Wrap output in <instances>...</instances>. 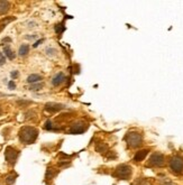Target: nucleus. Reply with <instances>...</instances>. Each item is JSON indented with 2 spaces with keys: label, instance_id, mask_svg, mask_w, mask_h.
Masks as SVG:
<instances>
[{
  "label": "nucleus",
  "instance_id": "22",
  "mask_svg": "<svg viewBox=\"0 0 183 185\" xmlns=\"http://www.w3.org/2000/svg\"><path fill=\"white\" fill-rule=\"evenodd\" d=\"M57 171H53V168H47V171H46V175H45V177L46 179H53L55 176L57 175Z\"/></svg>",
  "mask_w": 183,
  "mask_h": 185
},
{
  "label": "nucleus",
  "instance_id": "1",
  "mask_svg": "<svg viewBox=\"0 0 183 185\" xmlns=\"http://www.w3.org/2000/svg\"><path fill=\"white\" fill-rule=\"evenodd\" d=\"M38 129H36L35 127H32V126H24L19 129L18 133V137H19V141L24 145H31V144H34L38 137Z\"/></svg>",
  "mask_w": 183,
  "mask_h": 185
},
{
  "label": "nucleus",
  "instance_id": "25",
  "mask_svg": "<svg viewBox=\"0 0 183 185\" xmlns=\"http://www.w3.org/2000/svg\"><path fill=\"white\" fill-rule=\"evenodd\" d=\"M11 42H13V39L10 38V37H5V38L1 39V42H0V45L1 46H4L5 44H11Z\"/></svg>",
  "mask_w": 183,
  "mask_h": 185
},
{
  "label": "nucleus",
  "instance_id": "34",
  "mask_svg": "<svg viewBox=\"0 0 183 185\" xmlns=\"http://www.w3.org/2000/svg\"><path fill=\"white\" fill-rule=\"evenodd\" d=\"M7 94H5V93H0V96H6Z\"/></svg>",
  "mask_w": 183,
  "mask_h": 185
},
{
  "label": "nucleus",
  "instance_id": "9",
  "mask_svg": "<svg viewBox=\"0 0 183 185\" xmlns=\"http://www.w3.org/2000/svg\"><path fill=\"white\" fill-rule=\"evenodd\" d=\"M65 80H66L65 74H64L63 72H58V73H56V74L53 77V79H52V85L57 88V86H60L61 84H63V83L65 82Z\"/></svg>",
  "mask_w": 183,
  "mask_h": 185
},
{
  "label": "nucleus",
  "instance_id": "8",
  "mask_svg": "<svg viewBox=\"0 0 183 185\" xmlns=\"http://www.w3.org/2000/svg\"><path fill=\"white\" fill-rule=\"evenodd\" d=\"M68 108L65 104H62V103H56V102H47L45 103L44 109L45 111L50 112V113H55V112H58V111H62V110H65Z\"/></svg>",
  "mask_w": 183,
  "mask_h": 185
},
{
  "label": "nucleus",
  "instance_id": "24",
  "mask_svg": "<svg viewBox=\"0 0 183 185\" xmlns=\"http://www.w3.org/2000/svg\"><path fill=\"white\" fill-rule=\"evenodd\" d=\"M44 128L46 130H50V131H54V128H53V123L51 120H47V121L45 122V126Z\"/></svg>",
  "mask_w": 183,
  "mask_h": 185
},
{
  "label": "nucleus",
  "instance_id": "19",
  "mask_svg": "<svg viewBox=\"0 0 183 185\" xmlns=\"http://www.w3.org/2000/svg\"><path fill=\"white\" fill-rule=\"evenodd\" d=\"M16 179H17V174H9L5 179V183L6 185H13L16 182Z\"/></svg>",
  "mask_w": 183,
  "mask_h": 185
},
{
  "label": "nucleus",
  "instance_id": "7",
  "mask_svg": "<svg viewBox=\"0 0 183 185\" xmlns=\"http://www.w3.org/2000/svg\"><path fill=\"white\" fill-rule=\"evenodd\" d=\"M165 163V157L164 155H162L161 153H154L150 157L148 163H147V167H161L163 166Z\"/></svg>",
  "mask_w": 183,
  "mask_h": 185
},
{
  "label": "nucleus",
  "instance_id": "28",
  "mask_svg": "<svg viewBox=\"0 0 183 185\" xmlns=\"http://www.w3.org/2000/svg\"><path fill=\"white\" fill-rule=\"evenodd\" d=\"M5 63H6V57H5L4 53H2V52H0V66H1V65H4Z\"/></svg>",
  "mask_w": 183,
  "mask_h": 185
},
{
  "label": "nucleus",
  "instance_id": "18",
  "mask_svg": "<svg viewBox=\"0 0 183 185\" xmlns=\"http://www.w3.org/2000/svg\"><path fill=\"white\" fill-rule=\"evenodd\" d=\"M44 88V83L43 82H38V83H34V84H31L28 90L29 91H33V92H36V91H39Z\"/></svg>",
  "mask_w": 183,
  "mask_h": 185
},
{
  "label": "nucleus",
  "instance_id": "32",
  "mask_svg": "<svg viewBox=\"0 0 183 185\" xmlns=\"http://www.w3.org/2000/svg\"><path fill=\"white\" fill-rule=\"evenodd\" d=\"M27 27L28 28H35V27H37V23L36 21H28L27 23Z\"/></svg>",
  "mask_w": 183,
  "mask_h": 185
},
{
  "label": "nucleus",
  "instance_id": "13",
  "mask_svg": "<svg viewBox=\"0 0 183 185\" xmlns=\"http://www.w3.org/2000/svg\"><path fill=\"white\" fill-rule=\"evenodd\" d=\"M108 149H109V146L105 142H97L95 144V152H98V153L107 154L109 152Z\"/></svg>",
  "mask_w": 183,
  "mask_h": 185
},
{
  "label": "nucleus",
  "instance_id": "29",
  "mask_svg": "<svg viewBox=\"0 0 183 185\" xmlns=\"http://www.w3.org/2000/svg\"><path fill=\"white\" fill-rule=\"evenodd\" d=\"M8 84V89L9 90H15L16 89V83L14 82V81H9V82L7 83Z\"/></svg>",
  "mask_w": 183,
  "mask_h": 185
},
{
  "label": "nucleus",
  "instance_id": "17",
  "mask_svg": "<svg viewBox=\"0 0 183 185\" xmlns=\"http://www.w3.org/2000/svg\"><path fill=\"white\" fill-rule=\"evenodd\" d=\"M32 100H26V99H19L16 101V104L18 106L19 108H26V107H29L31 104H33Z\"/></svg>",
  "mask_w": 183,
  "mask_h": 185
},
{
  "label": "nucleus",
  "instance_id": "12",
  "mask_svg": "<svg viewBox=\"0 0 183 185\" xmlns=\"http://www.w3.org/2000/svg\"><path fill=\"white\" fill-rule=\"evenodd\" d=\"M10 9V2L6 0H1L0 1V16L6 15Z\"/></svg>",
  "mask_w": 183,
  "mask_h": 185
},
{
  "label": "nucleus",
  "instance_id": "11",
  "mask_svg": "<svg viewBox=\"0 0 183 185\" xmlns=\"http://www.w3.org/2000/svg\"><path fill=\"white\" fill-rule=\"evenodd\" d=\"M148 149H142V150H138L137 153L135 154V156H134V160L135 162H142V160L145 159V157L147 156V154H148Z\"/></svg>",
  "mask_w": 183,
  "mask_h": 185
},
{
  "label": "nucleus",
  "instance_id": "5",
  "mask_svg": "<svg viewBox=\"0 0 183 185\" xmlns=\"http://www.w3.org/2000/svg\"><path fill=\"white\" fill-rule=\"evenodd\" d=\"M171 172L175 175H181L183 173V158L180 156H173L170 159Z\"/></svg>",
  "mask_w": 183,
  "mask_h": 185
},
{
  "label": "nucleus",
  "instance_id": "2",
  "mask_svg": "<svg viewBox=\"0 0 183 185\" xmlns=\"http://www.w3.org/2000/svg\"><path fill=\"white\" fill-rule=\"evenodd\" d=\"M132 174H133V169H132L130 166L126 165V164H121V165L116 167L115 172L113 173V176L118 179H125V181H127V179H130Z\"/></svg>",
  "mask_w": 183,
  "mask_h": 185
},
{
  "label": "nucleus",
  "instance_id": "33",
  "mask_svg": "<svg viewBox=\"0 0 183 185\" xmlns=\"http://www.w3.org/2000/svg\"><path fill=\"white\" fill-rule=\"evenodd\" d=\"M45 39L44 38H42V39H39V40H37V42H36V43H35V44L33 45V47H37V46H39V45L42 44V43H43V42H44Z\"/></svg>",
  "mask_w": 183,
  "mask_h": 185
},
{
  "label": "nucleus",
  "instance_id": "36",
  "mask_svg": "<svg viewBox=\"0 0 183 185\" xmlns=\"http://www.w3.org/2000/svg\"><path fill=\"white\" fill-rule=\"evenodd\" d=\"M165 185H173V184H171V183H166Z\"/></svg>",
  "mask_w": 183,
  "mask_h": 185
},
{
  "label": "nucleus",
  "instance_id": "20",
  "mask_svg": "<svg viewBox=\"0 0 183 185\" xmlns=\"http://www.w3.org/2000/svg\"><path fill=\"white\" fill-rule=\"evenodd\" d=\"M54 29H55V33H56L57 35H62L64 30L66 29V27L64 26V23H60V24H56V25H55Z\"/></svg>",
  "mask_w": 183,
  "mask_h": 185
},
{
  "label": "nucleus",
  "instance_id": "6",
  "mask_svg": "<svg viewBox=\"0 0 183 185\" xmlns=\"http://www.w3.org/2000/svg\"><path fill=\"white\" fill-rule=\"evenodd\" d=\"M89 125L88 122L83 121V120H79V121L74 122L73 125H71L69 129V134L71 135H81L83 134L85 130H88Z\"/></svg>",
  "mask_w": 183,
  "mask_h": 185
},
{
  "label": "nucleus",
  "instance_id": "27",
  "mask_svg": "<svg viewBox=\"0 0 183 185\" xmlns=\"http://www.w3.org/2000/svg\"><path fill=\"white\" fill-rule=\"evenodd\" d=\"M134 185H147V183H146V181L144 179H138L135 182Z\"/></svg>",
  "mask_w": 183,
  "mask_h": 185
},
{
  "label": "nucleus",
  "instance_id": "4",
  "mask_svg": "<svg viewBox=\"0 0 183 185\" xmlns=\"http://www.w3.org/2000/svg\"><path fill=\"white\" fill-rule=\"evenodd\" d=\"M19 154H20V152L17 148L13 146H8L6 147V150H5V159L10 166H14L18 159Z\"/></svg>",
  "mask_w": 183,
  "mask_h": 185
},
{
  "label": "nucleus",
  "instance_id": "10",
  "mask_svg": "<svg viewBox=\"0 0 183 185\" xmlns=\"http://www.w3.org/2000/svg\"><path fill=\"white\" fill-rule=\"evenodd\" d=\"M17 18L16 17H14V16H9V17H4L2 19L0 20V33L2 32L5 28L7 27V25H9L11 21L14 20H16Z\"/></svg>",
  "mask_w": 183,
  "mask_h": 185
},
{
  "label": "nucleus",
  "instance_id": "14",
  "mask_svg": "<svg viewBox=\"0 0 183 185\" xmlns=\"http://www.w3.org/2000/svg\"><path fill=\"white\" fill-rule=\"evenodd\" d=\"M42 80H43V77L41 74H31V75H28L26 82L29 83V84H34V83L41 82Z\"/></svg>",
  "mask_w": 183,
  "mask_h": 185
},
{
  "label": "nucleus",
  "instance_id": "16",
  "mask_svg": "<svg viewBox=\"0 0 183 185\" xmlns=\"http://www.w3.org/2000/svg\"><path fill=\"white\" fill-rule=\"evenodd\" d=\"M28 53H29V45L28 44H21L20 45V47H19V50H18L19 56L24 57V56H26Z\"/></svg>",
  "mask_w": 183,
  "mask_h": 185
},
{
  "label": "nucleus",
  "instance_id": "23",
  "mask_svg": "<svg viewBox=\"0 0 183 185\" xmlns=\"http://www.w3.org/2000/svg\"><path fill=\"white\" fill-rule=\"evenodd\" d=\"M35 116H36V112L34 110H28V111L25 112V119L26 120H29V119H33Z\"/></svg>",
  "mask_w": 183,
  "mask_h": 185
},
{
  "label": "nucleus",
  "instance_id": "21",
  "mask_svg": "<svg viewBox=\"0 0 183 185\" xmlns=\"http://www.w3.org/2000/svg\"><path fill=\"white\" fill-rule=\"evenodd\" d=\"M45 54H46L47 56H50V57H54V56L57 55V50L54 48V47H46Z\"/></svg>",
  "mask_w": 183,
  "mask_h": 185
},
{
  "label": "nucleus",
  "instance_id": "3",
  "mask_svg": "<svg viewBox=\"0 0 183 185\" xmlns=\"http://www.w3.org/2000/svg\"><path fill=\"white\" fill-rule=\"evenodd\" d=\"M125 140L129 148H138L143 144V136L137 131H129L125 136Z\"/></svg>",
  "mask_w": 183,
  "mask_h": 185
},
{
  "label": "nucleus",
  "instance_id": "15",
  "mask_svg": "<svg viewBox=\"0 0 183 185\" xmlns=\"http://www.w3.org/2000/svg\"><path fill=\"white\" fill-rule=\"evenodd\" d=\"M4 53H5V55H6L10 61H13V60L16 58V54H15V52L11 50L10 45H6V46L4 47Z\"/></svg>",
  "mask_w": 183,
  "mask_h": 185
},
{
  "label": "nucleus",
  "instance_id": "30",
  "mask_svg": "<svg viewBox=\"0 0 183 185\" xmlns=\"http://www.w3.org/2000/svg\"><path fill=\"white\" fill-rule=\"evenodd\" d=\"M38 37V35H36V34H34V35H26L25 38L28 39V40H34V39H36Z\"/></svg>",
  "mask_w": 183,
  "mask_h": 185
},
{
  "label": "nucleus",
  "instance_id": "26",
  "mask_svg": "<svg viewBox=\"0 0 183 185\" xmlns=\"http://www.w3.org/2000/svg\"><path fill=\"white\" fill-rule=\"evenodd\" d=\"M106 157H107L109 160L114 159V158H117V154L115 153V152H108L107 154H106Z\"/></svg>",
  "mask_w": 183,
  "mask_h": 185
},
{
  "label": "nucleus",
  "instance_id": "31",
  "mask_svg": "<svg viewBox=\"0 0 183 185\" xmlns=\"http://www.w3.org/2000/svg\"><path fill=\"white\" fill-rule=\"evenodd\" d=\"M10 77H11L13 80H16V79L19 77V72L18 71H13V72L10 73Z\"/></svg>",
  "mask_w": 183,
  "mask_h": 185
},
{
  "label": "nucleus",
  "instance_id": "35",
  "mask_svg": "<svg viewBox=\"0 0 183 185\" xmlns=\"http://www.w3.org/2000/svg\"><path fill=\"white\" fill-rule=\"evenodd\" d=\"M2 115V109H1V107H0V116Z\"/></svg>",
  "mask_w": 183,
  "mask_h": 185
}]
</instances>
